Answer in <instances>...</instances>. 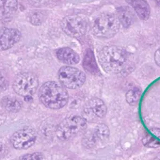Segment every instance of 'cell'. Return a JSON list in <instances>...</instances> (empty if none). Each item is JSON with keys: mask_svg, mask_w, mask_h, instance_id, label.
<instances>
[{"mask_svg": "<svg viewBox=\"0 0 160 160\" xmlns=\"http://www.w3.org/2000/svg\"><path fill=\"white\" fill-rule=\"evenodd\" d=\"M38 98L46 108L58 109L64 108L69 99L66 88L61 83L55 81L46 82L40 87Z\"/></svg>", "mask_w": 160, "mask_h": 160, "instance_id": "cell-1", "label": "cell"}, {"mask_svg": "<svg viewBox=\"0 0 160 160\" xmlns=\"http://www.w3.org/2000/svg\"><path fill=\"white\" fill-rule=\"evenodd\" d=\"M99 62L106 73L117 74L126 68L127 52L122 48L109 46L103 48L99 53Z\"/></svg>", "mask_w": 160, "mask_h": 160, "instance_id": "cell-2", "label": "cell"}, {"mask_svg": "<svg viewBox=\"0 0 160 160\" xmlns=\"http://www.w3.org/2000/svg\"><path fill=\"white\" fill-rule=\"evenodd\" d=\"M121 24L116 14L102 13L95 18L91 25L93 34L99 38H109L118 33Z\"/></svg>", "mask_w": 160, "mask_h": 160, "instance_id": "cell-3", "label": "cell"}, {"mask_svg": "<svg viewBox=\"0 0 160 160\" xmlns=\"http://www.w3.org/2000/svg\"><path fill=\"white\" fill-rule=\"evenodd\" d=\"M87 124L86 119L73 116L64 119L57 130V136L62 141H68L86 130Z\"/></svg>", "mask_w": 160, "mask_h": 160, "instance_id": "cell-4", "label": "cell"}, {"mask_svg": "<svg viewBox=\"0 0 160 160\" xmlns=\"http://www.w3.org/2000/svg\"><path fill=\"white\" fill-rule=\"evenodd\" d=\"M87 18L82 15H70L61 22V28L66 34L74 38H80L85 34L88 27Z\"/></svg>", "mask_w": 160, "mask_h": 160, "instance_id": "cell-5", "label": "cell"}, {"mask_svg": "<svg viewBox=\"0 0 160 160\" xmlns=\"http://www.w3.org/2000/svg\"><path fill=\"white\" fill-rule=\"evenodd\" d=\"M38 80L36 75L25 72L18 75L13 81V89L21 96H33L38 86Z\"/></svg>", "mask_w": 160, "mask_h": 160, "instance_id": "cell-6", "label": "cell"}, {"mask_svg": "<svg viewBox=\"0 0 160 160\" xmlns=\"http://www.w3.org/2000/svg\"><path fill=\"white\" fill-rule=\"evenodd\" d=\"M60 83L66 88L76 89L81 87L86 81V76L83 72L77 68L62 66L58 72Z\"/></svg>", "mask_w": 160, "mask_h": 160, "instance_id": "cell-7", "label": "cell"}, {"mask_svg": "<svg viewBox=\"0 0 160 160\" xmlns=\"http://www.w3.org/2000/svg\"><path fill=\"white\" fill-rule=\"evenodd\" d=\"M109 130L104 123L98 124L86 131L82 139L84 146L88 148H92L99 144H102L108 140Z\"/></svg>", "mask_w": 160, "mask_h": 160, "instance_id": "cell-8", "label": "cell"}, {"mask_svg": "<svg viewBox=\"0 0 160 160\" xmlns=\"http://www.w3.org/2000/svg\"><path fill=\"white\" fill-rule=\"evenodd\" d=\"M37 136V131L34 129L25 127L13 133L10 142L15 149H27L34 145Z\"/></svg>", "mask_w": 160, "mask_h": 160, "instance_id": "cell-9", "label": "cell"}, {"mask_svg": "<svg viewBox=\"0 0 160 160\" xmlns=\"http://www.w3.org/2000/svg\"><path fill=\"white\" fill-rule=\"evenodd\" d=\"M84 118L90 121H93L96 118H102L106 117L107 108L104 102L98 98H94L89 101L84 109Z\"/></svg>", "mask_w": 160, "mask_h": 160, "instance_id": "cell-10", "label": "cell"}, {"mask_svg": "<svg viewBox=\"0 0 160 160\" xmlns=\"http://www.w3.org/2000/svg\"><path fill=\"white\" fill-rule=\"evenodd\" d=\"M21 33L12 28H0V51H6L20 41Z\"/></svg>", "mask_w": 160, "mask_h": 160, "instance_id": "cell-11", "label": "cell"}, {"mask_svg": "<svg viewBox=\"0 0 160 160\" xmlns=\"http://www.w3.org/2000/svg\"><path fill=\"white\" fill-rule=\"evenodd\" d=\"M116 15L121 25L124 28H129L135 22V14L131 8L128 6H121L118 8Z\"/></svg>", "mask_w": 160, "mask_h": 160, "instance_id": "cell-12", "label": "cell"}, {"mask_svg": "<svg viewBox=\"0 0 160 160\" xmlns=\"http://www.w3.org/2000/svg\"><path fill=\"white\" fill-rule=\"evenodd\" d=\"M56 56L59 61L68 65H75L80 62V57L73 49L68 47L61 48L56 51Z\"/></svg>", "mask_w": 160, "mask_h": 160, "instance_id": "cell-13", "label": "cell"}, {"mask_svg": "<svg viewBox=\"0 0 160 160\" xmlns=\"http://www.w3.org/2000/svg\"><path fill=\"white\" fill-rule=\"evenodd\" d=\"M129 3L141 20L146 21L149 19L151 7L146 0H129Z\"/></svg>", "mask_w": 160, "mask_h": 160, "instance_id": "cell-14", "label": "cell"}, {"mask_svg": "<svg viewBox=\"0 0 160 160\" xmlns=\"http://www.w3.org/2000/svg\"><path fill=\"white\" fill-rule=\"evenodd\" d=\"M17 0H0V18L4 20L11 19L18 9Z\"/></svg>", "mask_w": 160, "mask_h": 160, "instance_id": "cell-15", "label": "cell"}, {"mask_svg": "<svg viewBox=\"0 0 160 160\" xmlns=\"http://www.w3.org/2000/svg\"><path fill=\"white\" fill-rule=\"evenodd\" d=\"M82 65L84 69L88 73L92 75L97 74L98 73V68L97 64L94 53L90 49L86 50L84 56Z\"/></svg>", "mask_w": 160, "mask_h": 160, "instance_id": "cell-16", "label": "cell"}, {"mask_svg": "<svg viewBox=\"0 0 160 160\" xmlns=\"http://www.w3.org/2000/svg\"><path fill=\"white\" fill-rule=\"evenodd\" d=\"M1 104L3 108L7 111L16 113L20 111L22 107V104L18 99L11 96H5L3 97L1 101Z\"/></svg>", "mask_w": 160, "mask_h": 160, "instance_id": "cell-17", "label": "cell"}, {"mask_svg": "<svg viewBox=\"0 0 160 160\" xmlns=\"http://www.w3.org/2000/svg\"><path fill=\"white\" fill-rule=\"evenodd\" d=\"M142 91L140 88L133 87L129 90L126 93V101L130 105L135 106L140 99Z\"/></svg>", "mask_w": 160, "mask_h": 160, "instance_id": "cell-18", "label": "cell"}, {"mask_svg": "<svg viewBox=\"0 0 160 160\" xmlns=\"http://www.w3.org/2000/svg\"><path fill=\"white\" fill-rule=\"evenodd\" d=\"M46 12L42 10H35L31 12L29 16V20L32 24L34 25H39L42 24L46 19Z\"/></svg>", "mask_w": 160, "mask_h": 160, "instance_id": "cell-19", "label": "cell"}, {"mask_svg": "<svg viewBox=\"0 0 160 160\" xmlns=\"http://www.w3.org/2000/svg\"><path fill=\"white\" fill-rule=\"evenodd\" d=\"M142 142L145 146L151 148H160V142L148 133H146L142 139Z\"/></svg>", "mask_w": 160, "mask_h": 160, "instance_id": "cell-20", "label": "cell"}, {"mask_svg": "<svg viewBox=\"0 0 160 160\" xmlns=\"http://www.w3.org/2000/svg\"><path fill=\"white\" fill-rule=\"evenodd\" d=\"M44 155L41 153H34L32 154H27L20 157V160H43Z\"/></svg>", "mask_w": 160, "mask_h": 160, "instance_id": "cell-21", "label": "cell"}, {"mask_svg": "<svg viewBox=\"0 0 160 160\" xmlns=\"http://www.w3.org/2000/svg\"><path fill=\"white\" fill-rule=\"evenodd\" d=\"M28 3L34 7H41L49 3L53 0H26Z\"/></svg>", "mask_w": 160, "mask_h": 160, "instance_id": "cell-22", "label": "cell"}, {"mask_svg": "<svg viewBox=\"0 0 160 160\" xmlns=\"http://www.w3.org/2000/svg\"><path fill=\"white\" fill-rule=\"evenodd\" d=\"M154 59L155 64L160 68V47L155 52Z\"/></svg>", "mask_w": 160, "mask_h": 160, "instance_id": "cell-23", "label": "cell"}, {"mask_svg": "<svg viewBox=\"0 0 160 160\" xmlns=\"http://www.w3.org/2000/svg\"><path fill=\"white\" fill-rule=\"evenodd\" d=\"M151 132L153 135L157 137L158 138L160 139V129L158 128H154L151 130Z\"/></svg>", "mask_w": 160, "mask_h": 160, "instance_id": "cell-24", "label": "cell"}, {"mask_svg": "<svg viewBox=\"0 0 160 160\" xmlns=\"http://www.w3.org/2000/svg\"><path fill=\"white\" fill-rule=\"evenodd\" d=\"M25 97V99L26 102H31L33 100L32 96H27L24 97Z\"/></svg>", "mask_w": 160, "mask_h": 160, "instance_id": "cell-25", "label": "cell"}, {"mask_svg": "<svg viewBox=\"0 0 160 160\" xmlns=\"http://www.w3.org/2000/svg\"><path fill=\"white\" fill-rule=\"evenodd\" d=\"M2 151H3V148L2 145H0V157L2 155Z\"/></svg>", "mask_w": 160, "mask_h": 160, "instance_id": "cell-26", "label": "cell"}, {"mask_svg": "<svg viewBox=\"0 0 160 160\" xmlns=\"http://www.w3.org/2000/svg\"><path fill=\"white\" fill-rule=\"evenodd\" d=\"M154 1L157 4L160 6V0H154Z\"/></svg>", "mask_w": 160, "mask_h": 160, "instance_id": "cell-27", "label": "cell"}, {"mask_svg": "<svg viewBox=\"0 0 160 160\" xmlns=\"http://www.w3.org/2000/svg\"><path fill=\"white\" fill-rule=\"evenodd\" d=\"M157 159L160 160V153H158V155H157Z\"/></svg>", "mask_w": 160, "mask_h": 160, "instance_id": "cell-28", "label": "cell"}]
</instances>
